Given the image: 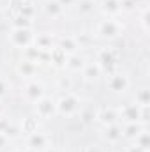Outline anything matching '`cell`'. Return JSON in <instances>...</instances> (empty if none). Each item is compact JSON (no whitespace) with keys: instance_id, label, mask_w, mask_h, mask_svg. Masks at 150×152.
Returning <instances> with one entry per match:
<instances>
[{"instance_id":"6da1fadb","label":"cell","mask_w":150,"mask_h":152,"mask_svg":"<svg viewBox=\"0 0 150 152\" xmlns=\"http://www.w3.org/2000/svg\"><path fill=\"white\" fill-rule=\"evenodd\" d=\"M57 113L64 115V117H76L81 113V99L73 94L67 92L64 94L58 101H57Z\"/></svg>"},{"instance_id":"7a4b0ae2","label":"cell","mask_w":150,"mask_h":152,"mask_svg":"<svg viewBox=\"0 0 150 152\" xmlns=\"http://www.w3.org/2000/svg\"><path fill=\"white\" fill-rule=\"evenodd\" d=\"M122 30H124V27L120 21H117L115 18H106V20L99 21L95 34H97V37L104 39V41H113L122 36Z\"/></svg>"},{"instance_id":"3957f363","label":"cell","mask_w":150,"mask_h":152,"mask_svg":"<svg viewBox=\"0 0 150 152\" xmlns=\"http://www.w3.org/2000/svg\"><path fill=\"white\" fill-rule=\"evenodd\" d=\"M36 34L32 32V28H12V32L9 34V42L14 48L20 50H27L28 46L34 44Z\"/></svg>"},{"instance_id":"277c9868","label":"cell","mask_w":150,"mask_h":152,"mask_svg":"<svg viewBox=\"0 0 150 152\" xmlns=\"http://www.w3.org/2000/svg\"><path fill=\"white\" fill-rule=\"evenodd\" d=\"M106 87L111 90L113 94H124L125 90H129L131 87V80L129 76L124 75V73H111L108 81H106Z\"/></svg>"},{"instance_id":"5b68a950","label":"cell","mask_w":150,"mask_h":152,"mask_svg":"<svg viewBox=\"0 0 150 152\" xmlns=\"http://www.w3.org/2000/svg\"><path fill=\"white\" fill-rule=\"evenodd\" d=\"M118 112V120H122L124 124H129V122H141V108L134 103H129V104H124L120 108H117Z\"/></svg>"},{"instance_id":"8992f818","label":"cell","mask_w":150,"mask_h":152,"mask_svg":"<svg viewBox=\"0 0 150 152\" xmlns=\"http://www.w3.org/2000/svg\"><path fill=\"white\" fill-rule=\"evenodd\" d=\"M36 104V115H37V118H51V117H55L57 115V101H53L51 97H42V99H39L37 103H34Z\"/></svg>"},{"instance_id":"52a82bcc","label":"cell","mask_w":150,"mask_h":152,"mask_svg":"<svg viewBox=\"0 0 150 152\" xmlns=\"http://www.w3.org/2000/svg\"><path fill=\"white\" fill-rule=\"evenodd\" d=\"M48 147H51L48 134H44V133H41V131H34V133L28 134V138H27V149L44 152Z\"/></svg>"},{"instance_id":"ba28073f","label":"cell","mask_w":150,"mask_h":152,"mask_svg":"<svg viewBox=\"0 0 150 152\" xmlns=\"http://www.w3.org/2000/svg\"><path fill=\"white\" fill-rule=\"evenodd\" d=\"M95 62L101 66L103 71H110L111 73L115 69V66H117V55L113 53V50H110V48H103V50H99Z\"/></svg>"},{"instance_id":"9c48e42d","label":"cell","mask_w":150,"mask_h":152,"mask_svg":"<svg viewBox=\"0 0 150 152\" xmlns=\"http://www.w3.org/2000/svg\"><path fill=\"white\" fill-rule=\"evenodd\" d=\"M44 96H46V88H44V85L41 81L32 80V81H28L25 85V97L30 103H37L39 99H42Z\"/></svg>"},{"instance_id":"30bf717a","label":"cell","mask_w":150,"mask_h":152,"mask_svg":"<svg viewBox=\"0 0 150 152\" xmlns=\"http://www.w3.org/2000/svg\"><path fill=\"white\" fill-rule=\"evenodd\" d=\"M95 120H97L99 124H103L104 127L120 122V120H118V112H117V108H111V106H110V108H101V110L95 113Z\"/></svg>"},{"instance_id":"8fae6325","label":"cell","mask_w":150,"mask_h":152,"mask_svg":"<svg viewBox=\"0 0 150 152\" xmlns=\"http://www.w3.org/2000/svg\"><path fill=\"white\" fill-rule=\"evenodd\" d=\"M81 73H83V78L87 81H95V80H99L103 76V69H101V66L97 62H85Z\"/></svg>"},{"instance_id":"7c38bea8","label":"cell","mask_w":150,"mask_h":152,"mask_svg":"<svg viewBox=\"0 0 150 152\" xmlns=\"http://www.w3.org/2000/svg\"><path fill=\"white\" fill-rule=\"evenodd\" d=\"M34 46L37 48L39 51H51L55 46H53V36L48 34V32H41L36 34L34 37Z\"/></svg>"},{"instance_id":"4fadbf2b","label":"cell","mask_w":150,"mask_h":152,"mask_svg":"<svg viewBox=\"0 0 150 152\" xmlns=\"http://www.w3.org/2000/svg\"><path fill=\"white\" fill-rule=\"evenodd\" d=\"M79 41L78 37H73V36H66V37L60 39V44H58V48L66 53V55H74L78 53V50H79Z\"/></svg>"},{"instance_id":"5bb4252c","label":"cell","mask_w":150,"mask_h":152,"mask_svg":"<svg viewBox=\"0 0 150 152\" xmlns=\"http://www.w3.org/2000/svg\"><path fill=\"white\" fill-rule=\"evenodd\" d=\"M42 11H44V14H46L48 18L55 20V18H60L66 9H64L57 0H46V2L42 4Z\"/></svg>"},{"instance_id":"9a60e30c","label":"cell","mask_w":150,"mask_h":152,"mask_svg":"<svg viewBox=\"0 0 150 152\" xmlns=\"http://www.w3.org/2000/svg\"><path fill=\"white\" fill-rule=\"evenodd\" d=\"M104 138L108 143H118L122 138H124V133H122V126L117 122L111 126H106L104 127Z\"/></svg>"},{"instance_id":"2e32d148","label":"cell","mask_w":150,"mask_h":152,"mask_svg":"<svg viewBox=\"0 0 150 152\" xmlns=\"http://www.w3.org/2000/svg\"><path fill=\"white\" fill-rule=\"evenodd\" d=\"M16 71H18V75L21 76V78H32V76H36V73H37V64L23 58L16 66Z\"/></svg>"},{"instance_id":"e0dca14e","label":"cell","mask_w":150,"mask_h":152,"mask_svg":"<svg viewBox=\"0 0 150 152\" xmlns=\"http://www.w3.org/2000/svg\"><path fill=\"white\" fill-rule=\"evenodd\" d=\"M143 127H145V124H141V122H129V124H124V126H122L124 138H131V140H134L136 134H138Z\"/></svg>"},{"instance_id":"ac0fdd59","label":"cell","mask_w":150,"mask_h":152,"mask_svg":"<svg viewBox=\"0 0 150 152\" xmlns=\"http://www.w3.org/2000/svg\"><path fill=\"white\" fill-rule=\"evenodd\" d=\"M83 66H85V58L81 55L74 53V55H67V60H66V66L64 67H67L71 71H81Z\"/></svg>"},{"instance_id":"d6986e66","label":"cell","mask_w":150,"mask_h":152,"mask_svg":"<svg viewBox=\"0 0 150 152\" xmlns=\"http://www.w3.org/2000/svg\"><path fill=\"white\" fill-rule=\"evenodd\" d=\"M134 104H138L140 108H149V104H150V92H149V88H140V90H136Z\"/></svg>"},{"instance_id":"ffe728a7","label":"cell","mask_w":150,"mask_h":152,"mask_svg":"<svg viewBox=\"0 0 150 152\" xmlns=\"http://www.w3.org/2000/svg\"><path fill=\"white\" fill-rule=\"evenodd\" d=\"M134 145L141 147L143 151H149L150 149V133L147 131V127H143V129L136 134V138H134Z\"/></svg>"},{"instance_id":"44dd1931","label":"cell","mask_w":150,"mask_h":152,"mask_svg":"<svg viewBox=\"0 0 150 152\" xmlns=\"http://www.w3.org/2000/svg\"><path fill=\"white\" fill-rule=\"evenodd\" d=\"M50 58H51V62H55V64H58V66H66V60H67V55L57 46V48H53L51 51H50Z\"/></svg>"},{"instance_id":"7402d4cb","label":"cell","mask_w":150,"mask_h":152,"mask_svg":"<svg viewBox=\"0 0 150 152\" xmlns=\"http://www.w3.org/2000/svg\"><path fill=\"white\" fill-rule=\"evenodd\" d=\"M32 25H34V20L25 18V16H21V14H18V16L12 20V27H14V28H32Z\"/></svg>"},{"instance_id":"603a6c76","label":"cell","mask_w":150,"mask_h":152,"mask_svg":"<svg viewBox=\"0 0 150 152\" xmlns=\"http://www.w3.org/2000/svg\"><path fill=\"white\" fill-rule=\"evenodd\" d=\"M20 129H21V133H27V134L37 131V118H23Z\"/></svg>"},{"instance_id":"cb8c5ba5","label":"cell","mask_w":150,"mask_h":152,"mask_svg":"<svg viewBox=\"0 0 150 152\" xmlns=\"http://www.w3.org/2000/svg\"><path fill=\"white\" fill-rule=\"evenodd\" d=\"M103 9L111 16V14H117V12H120L122 11V7H120V0H106L104 2V5H103Z\"/></svg>"},{"instance_id":"d4e9b609","label":"cell","mask_w":150,"mask_h":152,"mask_svg":"<svg viewBox=\"0 0 150 152\" xmlns=\"http://www.w3.org/2000/svg\"><path fill=\"white\" fill-rule=\"evenodd\" d=\"M20 14L25 16V18L34 20V14H36V7H34V4H25V5L20 9Z\"/></svg>"},{"instance_id":"484cf974","label":"cell","mask_w":150,"mask_h":152,"mask_svg":"<svg viewBox=\"0 0 150 152\" xmlns=\"http://www.w3.org/2000/svg\"><path fill=\"white\" fill-rule=\"evenodd\" d=\"M9 92H11V81L0 76V99H2V97H5Z\"/></svg>"},{"instance_id":"4316f807","label":"cell","mask_w":150,"mask_h":152,"mask_svg":"<svg viewBox=\"0 0 150 152\" xmlns=\"http://www.w3.org/2000/svg\"><path fill=\"white\" fill-rule=\"evenodd\" d=\"M141 25H143V30L149 32V9L145 7L143 12H141Z\"/></svg>"},{"instance_id":"83f0119b","label":"cell","mask_w":150,"mask_h":152,"mask_svg":"<svg viewBox=\"0 0 150 152\" xmlns=\"http://www.w3.org/2000/svg\"><path fill=\"white\" fill-rule=\"evenodd\" d=\"M11 124V120L9 118H4V117H0V133H4L5 131V127Z\"/></svg>"},{"instance_id":"f1b7e54d","label":"cell","mask_w":150,"mask_h":152,"mask_svg":"<svg viewBox=\"0 0 150 152\" xmlns=\"http://www.w3.org/2000/svg\"><path fill=\"white\" fill-rule=\"evenodd\" d=\"M7 143H9V138L4 134V133H0V149H4V147H7Z\"/></svg>"},{"instance_id":"f546056e","label":"cell","mask_w":150,"mask_h":152,"mask_svg":"<svg viewBox=\"0 0 150 152\" xmlns=\"http://www.w3.org/2000/svg\"><path fill=\"white\" fill-rule=\"evenodd\" d=\"M125 152H149V151H143L141 147H138V145H131V147H127Z\"/></svg>"},{"instance_id":"4dcf8cb0","label":"cell","mask_w":150,"mask_h":152,"mask_svg":"<svg viewBox=\"0 0 150 152\" xmlns=\"http://www.w3.org/2000/svg\"><path fill=\"white\" fill-rule=\"evenodd\" d=\"M60 85H62V88H64V90H69V87H71V80L62 78V80H60Z\"/></svg>"},{"instance_id":"1f68e13d","label":"cell","mask_w":150,"mask_h":152,"mask_svg":"<svg viewBox=\"0 0 150 152\" xmlns=\"http://www.w3.org/2000/svg\"><path fill=\"white\" fill-rule=\"evenodd\" d=\"M57 2H58V4H60V5H62L64 9H66L67 5H73V4H74L76 0H57Z\"/></svg>"},{"instance_id":"d6a6232c","label":"cell","mask_w":150,"mask_h":152,"mask_svg":"<svg viewBox=\"0 0 150 152\" xmlns=\"http://www.w3.org/2000/svg\"><path fill=\"white\" fill-rule=\"evenodd\" d=\"M44 152H62V151H60V149H57V147H48Z\"/></svg>"},{"instance_id":"836d02e7","label":"cell","mask_w":150,"mask_h":152,"mask_svg":"<svg viewBox=\"0 0 150 152\" xmlns=\"http://www.w3.org/2000/svg\"><path fill=\"white\" fill-rule=\"evenodd\" d=\"M14 152H32L30 151V149H27V147H25V149H16V151Z\"/></svg>"},{"instance_id":"e575fe53","label":"cell","mask_w":150,"mask_h":152,"mask_svg":"<svg viewBox=\"0 0 150 152\" xmlns=\"http://www.w3.org/2000/svg\"><path fill=\"white\" fill-rule=\"evenodd\" d=\"M2 115H4V104L0 103V117H2Z\"/></svg>"},{"instance_id":"d590c367","label":"cell","mask_w":150,"mask_h":152,"mask_svg":"<svg viewBox=\"0 0 150 152\" xmlns=\"http://www.w3.org/2000/svg\"><path fill=\"white\" fill-rule=\"evenodd\" d=\"M0 20H2V11H0Z\"/></svg>"},{"instance_id":"8d00e7d4","label":"cell","mask_w":150,"mask_h":152,"mask_svg":"<svg viewBox=\"0 0 150 152\" xmlns=\"http://www.w3.org/2000/svg\"><path fill=\"white\" fill-rule=\"evenodd\" d=\"M90 2H95V0H90Z\"/></svg>"}]
</instances>
